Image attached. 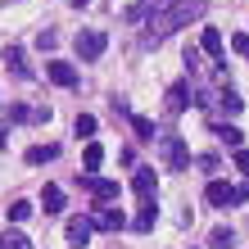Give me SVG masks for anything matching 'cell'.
<instances>
[{"mask_svg": "<svg viewBox=\"0 0 249 249\" xmlns=\"http://www.w3.org/2000/svg\"><path fill=\"white\" fill-rule=\"evenodd\" d=\"M41 209H46V217L64 213V190L59 186H46V190H41Z\"/></svg>", "mask_w": 249, "mask_h": 249, "instance_id": "obj_13", "label": "cell"}, {"mask_svg": "<svg viewBox=\"0 0 249 249\" xmlns=\"http://www.w3.org/2000/svg\"><path fill=\"white\" fill-rule=\"evenodd\" d=\"M131 131H136L141 141H159V131H154V123H150V118H141V113H136V118H131Z\"/></svg>", "mask_w": 249, "mask_h": 249, "instance_id": "obj_19", "label": "cell"}, {"mask_svg": "<svg viewBox=\"0 0 249 249\" xmlns=\"http://www.w3.org/2000/svg\"><path fill=\"white\" fill-rule=\"evenodd\" d=\"M231 50H236V54H245V59H249V32H236V36H231Z\"/></svg>", "mask_w": 249, "mask_h": 249, "instance_id": "obj_25", "label": "cell"}, {"mask_svg": "<svg viewBox=\"0 0 249 249\" xmlns=\"http://www.w3.org/2000/svg\"><path fill=\"white\" fill-rule=\"evenodd\" d=\"M0 150H9V127L0 123Z\"/></svg>", "mask_w": 249, "mask_h": 249, "instance_id": "obj_27", "label": "cell"}, {"mask_svg": "<svg viewBox=\"0 0 249 249\" xmlns=\"http://www.w3.org/2000/svg\"><path fill=\"white\" fill-rule=\"evenodd\" d=\"M5 64H9V72H18V77H32V68H27V59H23V50H18V46H9V50H5Z\"/></svg>", "mask_w": 249, "mask_h": 249, "instance_id": "obj_15", "label": "cell"}, {"mask_svg": "<svg viewBox=\"0 0 249 249\" xmlns=\"http://www.w3.org/2000/svg\"><path fill=\"white\" fill-rule=\"evenodd\" d=\"M204 199H209L213 209H231V204H236V186H227V181H209Z\"/></svg>", "mask_w": 249, "mask_h": 249, "instance_id": "obj_7", "label": "cell"}, {"mask_svg": "<svg viewBox=\"0 0 249 249\" xmlns=\"http://www.w3.org/2000/svg\"><path fill=\"white\" fill-rule=\"evenodd\" d=\"M72 131H77V136H91V131H95V118H91V113H77V123H72Z\"/></svg>", "mask_w": 249, "mask_h": 249, "instance_id": "obj_24", "label": "cell"}, {"mask_svg": "<svg viewBox=\"0 0 249 249\" xmlns=\"http://www.w3.org/2000/svg\"><path fill=\"white\" fill-rule=\"evenodd\" d=\"M159 159H163V168L168 172H181V168H190V150H186V141L181 136H159Z\"/></svg>", "mask_w": 249, "mask_h": 249, "instance_id": "obj_2", "label": "cell"}, {"mask_svg": "<svg viewBox=\"0 0 249 249\" xmlns=\"http://www.w3.org/2000/svg\"><path fill=\"white\" fill-rule=\"evenodd\" d=\"M131 190H136L141 199H154V190H159V177H154V168H136V177H131Z\"/></svg>", "mask_w": 249, "mask_h": 249, "instance_id": "obj_8", "label": "cell"}, {"mask_svg": "<svg viewBox=\"0 0 249 249\" xmlns=\"http://www.w3.org/2000/svg\"><path fill=\"white\" fill-rule=\"evenodd\" d=\"M159 222V204L154 199H141V213H136V222H131V227H136V231H150Z\"/></svg>", "mask_w": 249, "mask_h": 249, "instance_id": "obj_14", "label": "cell"}, {"mask_svg": "<svg viewBox=\"0 0 249 249\" xmlns=\"http://www.w3.org/2000/svg\"><path fill=\"white\" fill-rule=\"evenodd\" d=\"M9 217H14V222H27V217H32V204H27V199H14L9 204Z\"/></svg>", "mask_w": 249, "mask_h": 249, "instance_id": "obj_21", "label": "cell"}, {"mask_svg": "<svg viewBox=\"0 0 249 249\" xmlns=\"http://www.w3.org/2000/svg\"><path fill=\"white\" fill-rule=\"evenodd\" d=\"M77 186L86 190V195H95L100 204L118 199V181H109V177H95V172H77Z\"/></svg>", "mask_w": 249, "mask_h": 249, "instance_id": "obj_4", "label": "cell"}, {"mask_svg": "<svg viewBox=\"0 0 249 249\" xmlns=\"http://www.w3.org/2000/svg\"><path fill=\"white\" fill-rule=\"evenodd\" d=\"M190 18H204V0H172V5H154L150 9V36H168L172 27H186Z\"/></svg>", "mask_w": 249, "mask_h": 249, "instance_id": "obj_1", "label": "cell"}, {"mask_svg": "<svg viewBox=\"0 0 249 249\" xmlns=\"http://www.w3.org/2000/svg\"><path fill=\"white\" fill-rule=\"evenodd\" d=\"M46 77H50L54 86H68V91H72V86H77V68L64 64V59H50V64H46Z\"/></svg>", "mask_w": 249, "mask_h": 249, "instance_id": "obj_6", "label": "cell"}, {"mask_svg": "<svg viewBox=\"0 0 249 249\" xmlns=\"http://www.w3.org/2000/svg\"><path fill=\"white\" fill-rule=\"evenodd\" d=\"M105 50H109V36L100 32V27H82V32H77V54H82L86 64H91V59H100Z\"/></svg>", "mask_w": 249, "mask_h": 249, "instance_id": "obj_3", "label": "cell"}, {"mask_svg": "<svg viewBox=\"0 0 249 249\" xmlns=\"http://www.w3.org/2000/svg\"><path fill=\"white\" fill-rule=\"evenodd\" d=\"M64 236H68V245H72V249H82V245H91V236H95V227H91V217H68V227H64Z\"/></svg>", "mask_w": 249, "mask_h": 249, "instance_id": "obj_5", "label": "cell"}, {"mask_svg": "<svg viewBox=\"0 0 249 249\" xmlns=\"http://www.w3.org/2000/svg\"><path fill=\"white\" fill-rule=\"evenodd\" d=\"M82 163H86V172H95L100 163H105V145H95V141H86V150H82Z\"/></svg>", "mask_w": 249, "mask_h": 249, "instance_id": "obj_17", "label": "cell"}, {"mask_svg": "<svg viewBox=\"0 0 249 249\" xmlns=\"http://www.w3.org/2000/svg\"><path fill=\"white\" fill-rule=\"evenodd\" d=\"M54 154H59V150H54V145H32V150H27L23 159H27V163H32V168H41V163H50Z\"/></svg>", "mask_w": 249, "mask_h": 249, "instance_id": "obj_18", "label": "cell"}, {"mask_svg": "<svg viewBox=\"0 0 249 249\" xmlns=\"http://www.w3.org/2000/svg\"><path fill=\"white\" fill-rule=\"evenodd\" d=\"M217 105H222L227 113H240V109H245V100H240L236 91H222V100H217Z\"/></svg>", "mask_w": 249, "mask_h": 249, "instance_id": "obj_22", "label": "cell"}, {"mask_svg": "<svg viewBox=\"0 0 249 249\" xmlns=\"http://www.w3.org/2000/svg\"><path fill=\"white\" fill-rule=\"evenodd\" d=\"M186 105H190V82H172V86H168V109L181 113Z\"/></svg>", "mask_w": 249, "mask_h": 249, "instance_id": "obj_11", "label": "cell"}, {"mask_svg": "<svg viewBox=\"0 0 249 249\" xmlns=\"http://www.w3.org/2000/svg\"><path fill=\"white\" fill-rule=\"evenodd\" d=\"M199 54H213V59H222V32H217V27H204V36H199Z\"/></svg>", "mask_w": 249, "mask_h": 249, "instance_id": "obj_12", "label": "cell"}, {"mask_svg": "<svg viewBox=\"0 0 249 249\" xmlns=\"http://www.w3.org/2000/svg\"><path fill=\"white\" fill-rule=\"evenodd\" d=\"M91 227H95V231H123V227H127V217H123L118 209H100V213L91 217Z\"/></svg>", "mask_w": 249, "mask_h": 249, "instance_id": "obj_9", "label": "cell"}, {"mask_svg": "<svg viewBox=\"0 0 249 249\" xmlns=\"http://www.w3.org/2000/svg\"><path fill=\"white\" fill-rule=\"evenodd\" d=\"M0 249H32V240H27L23 231H5V236H0Z\"/></svg>", "mask_w": 249, "mask_h": 249, "instance_id": "obj_20", "label": "cell"}, {"mask_svg": "<svg viewBox=\"0 0 249 249\" xmlns=\"http://www.w3.org/2000/svg\"><path fill=\"white\" fill-rule=\"evenodd\" d=\"M231 245H236V231L231 227H213L209 231V249H231Z\"/></svg>", "mask_w": 249, "mask_h": 249, "instance_id": "obj_16", "label": "cell"}, {"mask_svg": "<svg viewBox=\"0 0 249 249\" xmlns=\"http://www.w3.org/2000/svg\"><path fill=\"white\" fill-rule=\"evenodd\" d=\"M231 154H236V168H240V172H249V150H231Z\"/></svg>", "mask_w": 249, "mask_h": 249, "instance_id": "obj_26", "label": "cell"}, {"mask_svg": "<svg viewBox=\"0 0 249 249\" xmlns=\"http://www.w3.org/2000/svg\"><path fill=\"white\" fill-rule=\"evenodd\" d=\"M68 5H72V9H82V5H91V0H68Z\"/></svg>", "mask_w": 249, "mask_h": 249, "instance_id": "obj_28", "label": "cell"}, {"mask_svg": "<svg viewBox=\"0 0 249 249\" xmlns=\"http://www.w3.org/2000/svg\"><path fill=\"white\" fill-rule=\"evenodd\" d=\"M213 136L222 141L227 150H245V131H240V127H227V123H217V127H213Z\"/></svg>", "mask_w": 249, "mask_h": 249, "instance_id": "obj_10", "label": "cell"}, {"mask_svg": "<svg viewBox=\"0 0 249 249\" xmlns=\"http://www.w3.org/2000/svg\"><path fill=\"white\" fill-rule=\"evenodd\" d=\"M36 46H41V50H54V46H59V32H54V27H46V32H36Z\"/></svg>", "mask_w": 249, "mask_h": 249, "instance_id": "obj_23", "label": "cell"}]
</instances>
